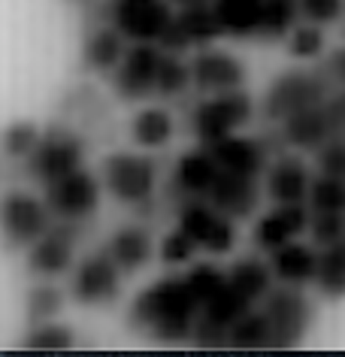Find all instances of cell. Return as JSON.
Returning <instances> with one entry per match:
<instances>
[{"label":"cell","mask_w":345,"mask_h":357,"mask_svg":"<svg viewBox=\"0 0 345 357\" xmlns=\"http://www.w3.org/2000/svg\"><path fill=\"white\" fill-rule=\"evenodd\" d=\"M40 137H43V130L33 121H10L0 130V151H3V158L24 160L37 149Z\"/></svg>","instance_id":"cell-32"},{"label":"cell","mask_w":345,"mask_h":357,"mask_svg":"<svg viewBox=\"0 0 345 357\" xmlns=\"http://www.w3.org/2000/svg\"><path fill=\"white\" fill-rule=\"evenodd\" d=\"M121 273L109 252H94L76 266L70 291L82 306H103L121 294Z\"/></svg>","instance_id":"cell-12"},{"label":"cell","mask_w":345,"mask_h":357,"mask_svg":"<svg viewBox=\"0 0 345 357\" xmlns=\"http://www.w3.org/2000/svg\"><path fill=\"white\" fill-rule=\"evenodd\" d=\"M61 309H64V294L52 282H37L28 291V297H24V318H28V324L52 321Z\"/></svg>","instance_id":"cell-30"},{"label":"cell","mask_w":345,"mask_h":357,"mask_svg":"<svg viewBox=\"0 0 345 357\" xmlns=\"http://www.w3.org/2000/svg\"><path fill=\"white\" fill-rule=\"evenodd\" d=\"M43 200L49 203L52 215L58 221H79L91 218L97 206H100V182H97L94 173L76 167L70 173L52 178V182L43 185Z\"/></svg>","instance_id":"cell-5"},{"label":"cell","mask_w":345,"mask_h":357,"mask_svg":"<svg viewBox=\"0 0 345 357\" xmlns=\"http://www.w3.org/2000/svg\"><path fill=\"white\" fill-rule=\"evenodd\" d=\"M76 255V225L64 221V225H52L37 243L28 245V270L37 279H55L64 275L73 266Z\"/></svg>","instance_id":"cell-15"},{"label":"cell","mask_w":345,"mask_h":357,"mask_svg":"<svg viewBox=\"0 0 345 357\" xmlns=\"http://www.w3.org/2000/svg\"><path fill=\"white\" fill-rule=\"evenodd\" d=\"M82 155H85V146L76 133L52 128L40 137L37 149L24 158V167H28V173L37 178V182L46 185V182H52V178L82 167Z\"/></svg>","instance_id":"cell-10"},{"label":"cell","mask_w":345,"mask_h":357,"mask_svg":"<svg viewBox=\"0 0 345 357\" xmlns=\"http://www.w3.org/2000/svg\"><path fill=\"white\" fill-rule=\"evenodd\" d=\"M270 266H273V275H276L282 284L303 288V284L315 282L318 248L291 239V243H285V245H279V248H273V252H270Z\"/></svg>","instance_id":"cell-22"},{"label":"cell","mask_w":345,"mask_h":357,"mask_svg":"<svg viewBox=\"0 0 345 357\" xmlns=\"http://www.w3.org/2000/svg\"><path fill=\"white\" fill-rule=\"evenodd\" d=\"M125 33H121L115 24H100L85 37L82 46V61L88 70L94 73H112L118 67V61L125 58Z\"/></svg>","instance_id":"cell-25"},{"label":"cell","mask_w":345,"mask_h":357,"mask_svg":"<svg viewBox=\"0 0 345 357\" xmlns=\"http://www.w3.org/2000/svg\"><path fill=\"white\" fill-rule=\"evenodd\" d=\"M279 128H282V139H285L288 146L303 149V151H318L324 142L339 137V124H336L330 97H327L324 103L306 106V109L288 115L285 121H279Z\"/></svg>","instance_id":"cell-14"},{"label":"cell","mask_w":345,"mask_h":357,"mask_svg":"<svg viewBox=\"0 0 345 357\" xmlns=\"http://www.w3.org/2000/svg\"><path fill=\"white\" fill-rule=\"evenodd\" d=\"M206 149H209V155L215 158V164L221 169H227V173L261 178V173L267 169L270 151H267V146H263L261 139L236 137V133H230V137L212 142V146H206Z\"/></svg>","instance_id":"cell-19"},{"label":"cell","mask_w":345,"mask_h":357,"mask_svg":"<svg viewBox=\"0 0 345 357\" xmlns=\"http://www.w3.org/2000/svg\"><path fill=\"white\" fill-rule=\"evenodd\" d=\"M318 173L336 176L345 182V137H333L318 149Z\"/></svg>","instance_id":"cell-39"},{"label":"cell","mask_w":345,"mask_h":357,"mask_svg":"<svg viewBox=\"0 0 345 357\" xmlns=\"http://www.w3.org/2000/svg\"><path fill=\"white\" fill-rule=\"evenodd\" d=\"M49 203L31 191H6L0 194V239L6 248H28L52 227Z\"/></svg>","instance_id":"cell-3"},{"label":"cell","mask_w":345,"mask_h":357,"mask_svg":"<svg viewBox=\"0 0 345 357\" xmlns=\"http://www.w3.org/2000/svg\"><path fill=\"white\" fill-rule=\"evenodd\" d=\"M315 284H318V291L330 300L345 297V236L318 252Z\"/></svg>","instance_id":"cell-28"},{"label":"cell","mask_w":345,"mask_h":357,"mask_svg":"<svg viewBox=\"0 0 345 357\" xmlns=\"http://www.w3.org/2000/svg\"><path fill=\"white\" fill-rule=\"evenodd\" d=\"M273 279H276L273 266L258 261V257H243V261H236L227 273V282L252 303H261L273 291Z\"/></svg>","instance_id":"cell-26"},{"label":"cell","mask_w":345,"mask_h":357,"mask_svg":"<svg viewBox=\"0 0 345 357\" xmlns=\"http://www.w3.org/2000/svg\"><path fill=\"white\" fill-rule=\"evenodd\" d=\"M197 252H200L197 243H194V239L185 234L179 225H176L170 234L161 239V261H164V264H173V266H176V264H188Z\"/></svg>","instance_id":"cell-37"},{"label":"cell","mask_w":345,"mask_h":357,"mask_svg":"<svg viewBox=\"0 0 345 357\" xmlns=\"http://www.w3.org/2000/svg\"><path fill=\"white\" fill-rule=\"evenodd\" d=\"M200 300L191 291L185 275H170L146 291H139L130 303V324L152 333L158 342H182L194 333V324L200 318Z\"/></svg>","instance_id":"cell-1"},{"label":"cell","mask_w":345,"mask_h":357,"mask_svg":"<svg viewBox=\"0 0 345 357\" xmlns=\"http://www.w3.org/2000/svg\"><path fill=\"white\" fill-rule=\"evenodd\" d=\"M185 279H188L191 291L197 294V300H200V306H203V303L212 300L221 288H224L227 273H221L218 266H212V264H197V266H191V270L185 273Z\"/></svg>","instance_id":"cell-36"},{"label":"cell","mask_w":345,"mask_h":357,"mask_svg":"<svg viewBox=\"0 0 345 357\" xmlns=\"http://www.w3.org/2000/svg\"><path fill=\"white\" fill-rule=\"evenodd\" d=\"M312 173L297 155H279L267 169V194L273 203H306Z\"/></svg>","instance_id":"cell-21"},{"label":"cell","mask_w":345,"mask_h":357,"mask_svg":"<svg viewBox=\"0 0 345 357\" xmlns=\"http://www.w3.org/2000/svg\"><path fill=\"white\" fill-rule=\"evenodd\" d=\"M263 303V315L270 324V348H297L306 336V327L312 321V306L306 294L294 284H282L279 291H270Z\"/></svg>","instance_id":"cell-6"},{"label":"cell","mask_w":345,"mask_h":357,"mask_svg":"<svg viewBox=\"0 0 345 357\" xmlns=\"http://www.w3.org/2000/svg\"><path fill=\"white\" fill-rule=\"evenodd\" d=\"M200 252L209 255H227L236 245V225L206 200H185L179 203V221H176Z\"/></svg>","instance_id":"cell-8"},{"label":"cell","mask_w":345,"mask_h":357,"mask_svg":"<svg viewBox=\"0 0 345 357\" xmlns=\"http://www.w3.org/2000/svg\"><path fill=\"white\" fill-rule=\"evenodd\" d=\"M300 15L312 24H336L345 13V0H297Z\"/></svg>","instance_id":"cell-38"},{"label":"cell","mask_w":345,"mask_h":357,"mask_svg":"<svg viewBox=\"0 0 345 357\" xmlns=\"http://www.w3.org/2000/svg\"><path fill=\"white\" fill-rule=\"evenodd\" d=\"M300 15L297 0H263V22H261V37L263 40H282L291 33Z\"/></svg>","instance_id":"cell-33"},{"label":"cell","mask_w":345,"mask_h":357,"mask_svg":"<svg viewBox=\"0 0 345 357\" xmlns=\"http://www.w3.org/2000/svg\"><path fill=\"white\" fill-rule=\"evenodd\" d=\"M221 173V167L215 164V158L209 155L206 146L188 151L176 160L173 178H170V188L176 191L179 203L185 200H203L209 194V188L215 185V178Z\"/></svg>","instance_id":"cell-17"},{"label":"cell","mask_w":345,"mask_h":357,"mask_svg":"<svg viewBox=\"0 0 345 357\" xmlns=\"http://www.w3.org/2000/svg\"><path fill=\"white\" fill-rule=\"evenodd\" d=\"M309 230V206L306 203H276L270 212H263L261 221L254 225V243L261 248H273L291 243L300 234Z\"/></svg>","instance_id":"cell-18"},{"label":"cell","mask_w":345,"mask_h":357,"mask_svg":"<svg viewBox=\"0 0 345 357\" xmlns=\"http://www.w3.org/2000/svg\"><path fill=\"white\" fill-rule=\"evenodd\" d=\"M179 3H191V0H179Z\"/></svg>","instance_id":"cell-40"},{"label":"cell","mask_w":345,"mask_h":357,"mask_svg":"<svg viewBox=\"0 0 345 357\" xmlns=\"http://www.w3.org/2000/svg\"><path fill=\"white\" fill-rule=\"evenodd\" d=\"M191 85V64L182 61V52L164 49L161 46V61H158V76H155V94L170 100L179 97L185 88Z\"/></svg>","instance_id":"cell-29"},{"label":"cell","mask_w":345,"mask_h":357,"mask_svg":"<svg viewBox=\"0 0 345 357\" xmlns=\"http://www.w3.org/2000/svg\"><path fill=\"white\" fill-rule=\"evenodd\" d=\"M252 112H254V103L243 88L206 94V100L197 103L191 112V130L200 139V146H212V142L240 130L252 119Z\"/></svg>","instance_id":"cell-4"},{"label":"cell","mask_w":345,"mask_h":357,"mask_svg":"<svg viewBox=\"0 0 345 357\" xmlns=\"http://www.w3.org/2000/svg\"><path fill=\"white\" fill-rule=\"evenodd\" d=\"M203 200L212 203V206L221 209L224 215H230L233 221L249 218L252 212L258 209V200H261L258 178L236 176V173H227V169H221L218 178H215V185H212L209 194Z\"/></svg>","instance_id":"cell-20"},{"label":"cell","mask_w":345,"mask_h":357,"mask_svg":"<svg viewBox=\"0 0 345 357\" xmlns=\"http://www.w3.org/2000/svg\"><path fill=\"white\" fill-rule=\"evenodd\" d=\"M212 13L221 33L230 37H261L263 0H212Z\"/></svg>","instance_id":"cell-24"},{"label":"cell","mask_w":345,"mask_h":357,"mask_svg":"<svg viewBox=\"0 0 345 357\" xmlns=\"http://www.w3.org/2000/svg\"><path fill=\"white\" fill-rule=\"evenodd\" d=\"M330 82L321 73H309V70H288L279 79H273V85L263 94V115L270 121H285L288 115H294L306 106L324 103L330 97Z\"/></svg>","instance_id":"cell-7"},{"label":"cell","mask_w":345,"mask_h":357,"mask_svg":"<svg viewBox=\"0 0 345 357\" xmlns=\"http://www.w3.org/2000/svg\"><path fill=\"white\" fill-rule=\"evenodd\" d=\"M227 345H233V348H270L267 315L258 309H249L233 327L227 330Z\"/></svg>","instance_id":"cell-31"},{"label":"cell","mask_w":345,"mask_h":357,"mask_svg":"<svg viewBox=\"0 0 345 357\" xmlns=\"http://www.w3.org/2000/svg\"><path fill=\"white\" fill-rule=\"evenodd\" d=\"M170 0H112L109 22L134 43H161L173 22Z\"/></svg>","instance_id":"cell-9"},{"label":"cell","mask_w":345,"mask_h":357,"mask_svg":"<svg viewBox=\"0 0 345 357\" xmlns=\"http://www.w3.org/2000/svg\"><path fill=\"white\" fill-rule=\"evenodd\" d=\"M106 252H109V257L115 264H118L121 273H137L143 270V266L152 261V236H148L146 227L139 225H128V227H118L109 239V245H106Z\"/></svg>","instance_id":"cell-23"},{"label":"cell","mask_w":345,"mask_h":357,"mask_svg":"<svg viewBox=\"0 0 345 357\" xmlns=\"http://www.w3.org/2000/svg\"><path fill=\"white\" fill-rule=\"evenodd\" d=\"M215 37H221V28L212 13V0H191V3H182V10L173 15L170 28L158 46L185 52L191 46H209Z\"/></svg>","instance_id":"cell-13"},{"label":"cell","mask_w":345,"mask_h":357,"mask_svg":"<svg viewBox=\"0 0 345 357\" xmlns=\"http://www.w3.org/2000/svg\"><path fill=\"white\" fill-rule=\"evenodd\" d=\"M103 185L125 206H152L158 194V160L134 151H115L103 160Z\"/></svg>","instance_id":"cell-2"},{"label":"cell","mask_w":345,"mask_h":357,"mask_svg":"<svg viewBox=\"0 0 345 357\" xmlns=\"http://www.w3.org/2000/svg\"><path fill=\"white\" fill-rule=\"evenodd\" d=\"M24 348H33V351H64V348L76 345L73 330L64 324H52V321H43V324H31V333L22 339Z\"/></svg>","instance_id":"cell-34"},{"label":"cell","mask_w":345,"mask_h":357,"mask_svg":"<svg viewBox=\"0 0 345 357\" xmlns=\"http://www.w3.org/2000/svg\"><path fill=\"white\" fill-rule=\"evenodd\" d=\"M191 85L203 94L236 91L245 85V67L240 58L221 49H200L191 61Z\"/></svg>","instance_id":"cell-16"},{"label":"cell","mask_w":345,"mask_h":357,"mask_svg":"<svg viewBox=\"0 0 345 357\" xmlns=\"http://www.w3.org/2000/svg\"><path fill=\"white\" fill-rule=\"evenodd\" d=\"M158 61H161V46L158 43H134L118 67L112 70V88L121 100H146L155 94V76H158Z\"/></svg>","instance_id":"cell-11"},{"label":"cell","mask_w":345,"mask_h":357,"mask_svg":"<svg viewBox=\"0 0 345 357\" xmlns=\"http://www.w3.org/2000/svg\"><path fill=\"white\" fill-rule=\"evenodd\" d=\"M130 137L143 149H161L173 137V115L164 106H146L130 121Z\"/></svg>","instance_id":"cell-27"},{"label":"cell","mask_w":345,"mask_h":357,"mask_svg":"<svg viewBox=\"0 0 345 357\" xmlns=\"http://www.w3.org/2000/svg\"><path fill=\"white\" fill-rule=\"evenodd\" d=\"M288 52L300 61H312L324 52V33H321V24H294L288 33Z\"/></svg>","instance_id":"cell-35"}]
</instances>
